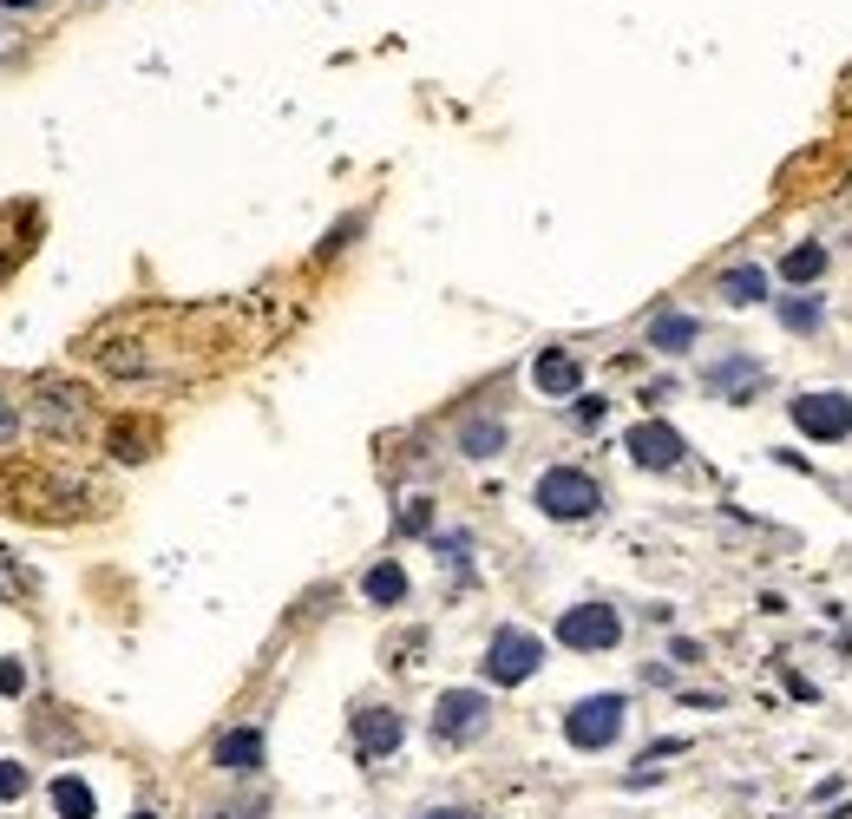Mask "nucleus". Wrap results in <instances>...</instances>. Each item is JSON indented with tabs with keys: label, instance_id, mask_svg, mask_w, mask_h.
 I'll return each mask as SVG.
<instances>
[{
	"label": "nucleus",
	"instance_id": "1",
	"mask_svg": "<svg viewBox=\"0 0 852 819\" xmlns=\"http://www.w3.org/2000/svg\"><path fill=\"white\" fill-rule=\"evenodd\" d=\"M532 499H538V512L558 518V525H577V518H597V512H604V485H597V472H584V466H545L538 485H532Z\"/></svg>",
	"mask_w": 852,
	"mask_h": 819
},
{
	"label": "nucleus",
	"instance_id": "2",
	"mask_svg": "<svg viewBox=\"0 0 852 819\" xmlns=\"http://www.w3.org/2000/svg\"><path fill=\"white\" fill-rule=\"evenodd\" d=\"M623 728H630V695H584V702L564 709V741H571L577 754H604V748H617Z\"/></svg>",
	"mask_w": 852,
	"mask_h": 819
},
{
	"label": "nucleus",
	"instance_id": "3",
	"mask_svg": "<svg viewBox=\"0 0 852 819\" xmlns=\"http://www.w3.org/2000/svg\"><path fill=\"white\" fill-rule=\"evenodd\" d=\"M538 663H545V643L532 636V630H518V623H505V630H492V643H486V682L492 689H525L532 676H538Z\"/></svg>",
	"mask_w": 852,
	"mask_h": 819
},
{
	"label": "nucleus",
	"instance_id": "4",
	"mask_svg": "<svg viewBox=\"0 0 852 819\" xmlns=\"http://www.w3.org/2000/svg\"><path fill=\"white\" fill-rule=\"evenodd\" d=\"M492 728V695L486 689H446L433 702V741L440 748H466Z\"/></svg>",
	"mask_w": 852,
	"mask_h": 819
},
{
	"label": "nucleus",
	"instance_id": "5",
	"mask_svg": "<svg viewBox=\"0 0 852 819\" xmlns=\"http://www.w3.org/2000/svg\"><path fill=\"white\" fill-rule=\"evenodd\" d=\"M787 420H794L807 440H820V446H840V440H852V394H840V387L794 394V400H787Z\"/></svg>",
	"mask_w": 852,
	"mask_h": 819
},
{
	"label": "nucleus",
	"instance_id": "6",
	"mask_svg": "<svg viewBox=\"0 0 852 819\" xmlns=\"http://www.w3.org/2000/svg\"><path fill=\"white\" fill-rule=\"evenodd\" d=\"M558 643L577 650V656H604V650L623 643V617L610 604H577V610L558 617Z\"/></svg>",
	"mask_w": 852,
	"mask_h": 819
},
{
	"label": "nucleus",
	"instance_id": "7",
	"mask_svg": "<svg viewBox=\"0 0 852 819\" xmlns=\"http://www.w3.org/2000/svg\"><path fill=\"white\" fill-rule=\"evenodd\" d=\"M623 453L643 466V472H682L689 466V440L669 426V420H637L623 433Z\"/></svg>",
	"mask_w": 852,
	"mask_h": 819
},
{
	"label": "nucleus",
	"instance_id": "8",
	"mask_svg": "<svg viewBox=\"0 0 852 819\" xmlns=\"http://www.w3.org/2000/svg\"><path fill=\"white\" fill-rule=\"evenodd\" d=\"M348 735H354V761H361V768H374V761H387V754L407 741V722H400V709L367 702V709H354V715H348Z\"/></svg>",
	"mask_w": 852,
	"mask_h": 819
},
{
	"label": "nucleus",
	"instance_id": "9",
	"mask_svg": "<svg viewBox=\"0 0 852 819\" xmlns=\"http://www.w3.org/2000/svg\"><path fill=\"white\" fill-rule=\"evenodd\" d=\"M702 387H709L715 400H728V407H748V400H761V387H768V361H761V354H722V361L702 374Z\"/></svg>",
	"mask_w": 852,
	"mask_h": 819
},
{
	"label": "nucleus",
	"instance_id": "10",
	"mask_svg": "<svg viewBox=\"0 0 852 819\" xmlns=\"http://www.w3.org/2000/svg\"><path fill=\"white\" fill-rule=\"evenodd\" d=\"M33 413H39V426H52V433H85L92 426V394L85 387H66V381H33Z\"/></svg>",
	"mask_w": 852,
	"mask_h": 819
},
{
	"label": "nucleus",
	"instance_id": "11",
	"mask_svg": "<svg viewBox=\"0 0 852 819\" xmlns=\"http://www.w3.org/2000/svg\"><path fill=\"white\" fill-rule=\"evenodd\" d=\"M210 761H217L223 774L249 781V774H262V761H269V741H262V728H223V735H217V748H210Z\"/></svg>",
	"mask_w": 852,
	"mask_h": 819
},
{
	"label": "nucleus",
	"instance_id": "12",
	"mask_svg": "<svg viewBox=\"0 0 852 819\" xmlns=\"http://www.w3.org/2000/svg\"><path fill=\"white\" fill-rule=\"evenodd\" d=\"M532 387H538L545 400H577V394H584L577 354H571V348H545V354L532 361Z\"/></svg>",
	"mask_w": 852,
	"mask_h": 819
},
{
	"label": "nucleus",
	"instance_id": "13",
	"mask_svg": "<svg viewBox=\"0 0 852 819\" xmlns=\"http://www.w3.org/2000/svg\"><path fill=\"white\" fill-rule=\"evenodd\" d=\"M768 289H774L768 262H728V269L715 276V295H722L728 308H755V302H768Z\"/></svg>",
	"mask_w": 852,
	"mask_h": 819
},
{
	"label": "nucleus",
	"instance_id": "14",
	"mask_svg": "<svg viewBox=\"0 0 852 819\" xmlns=\"http://www.w3.org/2000/svg\"><path fill=\"white\" fill-rule=\"evenodd\" d=\"M696 341H702V315H689V308H663L650 321V348L656 354H689Z\"/></svg>",
	"mask_w": 852,
	"mask_h": 819
},
{
	"label": "nucleus",
	"instance_id": "15",
	"mask_svg": "<svg viewBox=\"0 0 852 819\" xmlns=\"http://www.w3.org/2000/svg\"><path fill=\"white\" fill-rule=\"evenodd\" d=\"M827 262H833V256H827V243H794V249L774 262V276H781L787 289H814V282L827 276Z\"/></svg>",
	"mask_w": 852,
	"mask_h": 819
},
{
	"label": "nucleus",
	"instance_id": "16",
	"mask_svg": "<svg viewBox=\"0 0 852 819\" xmlns=\"http://www.w3.org/2000/svg\"><path fill=\"white\" fill-rule=\"evenodd\" d=\"M774 321H781L787 335H820V328H827V302L807 295V289H794V295L774 302Z\"/></svg>",
	"mask_w": 852,
	"mask_h": 819
},
{
	"label": "nucleus",
	"instance_id": "17",
	"mask_svg": "<svg viewBox=\"0 0 852 819\" xmlns=\"http://www.w3.org/2000/svg\"><path fill=\"white\" fill-rule=\"evenodd\" d=\"M505 440H512V433H505V420L479 413V420H466V426H459V440H453V446H459L466 459H492V453H505Z\"/></svg>",
	"mask_w": 852,
	"mask_h": 819
},
{
	"label": "nucleus",
	"instance_id": "18",
	"mask_svg": "<svg viewBox=\"0 0 852 819\" xmlns=\"http://www.w3.org/2000/svg\"><path fill=\"white\" fill-rule=\"evenodd\" d=\"M361 597H367L374 610H394V604H407V571H400L394 558H381V564L361 577Z\"/></svg>",
	"mask_w": 852,
	"mask_h": 819
},
{
	"label": "nucleus",
	"instance_id": "19",
	"mask_svg": "<svg viewBox=\"0 0 852 819\" xmlns=\"http://www.w3.org/2000/svg\"><path fill=\"white\" fill-rule=\"evenodd\" d=\"M52 814L59 819H92L98 800H92V787H85L79 774H59V781H52Z\"/></svg>",
	"mask_w": 852,
	"mask_h": 819
},
{
	"label": "nucleus",
	"instance_id": "20",
	"mask_svg": "<svg viewBox=\"0 0 852 819\" xmlns=\"http://www.w3.org/2000/svg\"><path fill=\"white\" fill-rule=\"evenodd\" d=\"M676 754H689V741H656V748L623 774V787H650V781H663V761H676Z\"/></svg>",
	"mask_w": 852,
	"mask_h": 819
},
{
	"label": "nucleus",
	"instance_id": "21",
	"mask_svg": "<svg viewBox=\"0 0 852 819\" xmlns=\"http://www.w3.org/2000/svg\"><path fill=\"white\" fill-rule=\"evenodd\" d=\"M112 453H118V459H151V426H118V433H112Z\"/></svg>",
	"mask_w": 852,
	"mask_h": 819
},
{
	"label": "nucleus",
	"instance_id": "22",
	"mask_svg": "<svg viewBox=\"0 0 852 819\" xmlns=\"http://www.w3.org/2000/svg\"><path fill=\"white\" fill-rule=\"evenodd\" d=\"M354 236H361V217H348V223H335V230H328V236H322V249H315V256H322V262H328V256H341V249H348V243H354Z\"/></svg>",
	"mask_w": 852,
	"mask_h": 819
},
{
	"label": "nucleus",
	"instance_id": "23",
	"mask_svg": "<svg viewBox=\"0 0 852 819\" xmlns=\"http://www.w3.org/2000/svg\"><path fill=\"white\" fill-rule=\"evenodd\" d=\"M604 413H610V400H604V394H577V407H571V420H577V426H604Z\"/></svg>",
	"mask_w": 852,
	"mask_h": 819
},
{
	"label": "nucleus",
	"instance_id": "24",
	"mask_svg": "<svg viewBox=\"0 0 852 819\" xmlns=\"http://www.w3.org/2000/svg\"><path fill=\"white\" fill-rule=\"evenodd\" d=\"M400 531H407V538H420V531H433V505H427V499H413V505L400 512Z\"/></svg>",
	"mask_w": 852,
	"mask_h": 819
},
{
	"label": "nucleus",
	"instance_id": "25",
	"mask_svg": "<svg viewBox=\"0 0 852 819\" xmlns=\"http://www.w3.org/2000/svg\"><path fill=\"white\" fill-rule=\"evenodd\" d=\"M26 794V768L20 761H0V800H20Z\"/></svg>",
	"mask_w": 852,
	"mask_h": 819
},
{
	"label": "nucleus",
	"instance_id": "26",
	"mask_svg": "<svg viewBox=\"0 0 852 819\" xmlns=\"http://www.w3.org/2000/svg\"><path fill=\"white\" fill-rule=\"evenodd\" d=\"M0 695H26V663H0Z\"/></svg>",
	"mask_w": 852,
	"mask_h": 819
},
{
	"label": "nucleus",
	"instance_id": "27",
	"mask_svg": "<svg viewBox=\"0 0 852 819\" xmlns=\"http://www.w3.org/2000/svg\"><path fill=\"white\" fill-rule=\"evenodd\" d=\"M413 819H486L479 807H427V814H413Z\"/></svg>",
	"mask_w": 852,
	"mask_h": 819
},
{
	"label": "nucleus",
	"instance_id": "28",
	"mask_svg": "<svg viewBox=\"0 0 852 819\" xmlns=\"http://www.w3.org/2000/svg\"><path fill=\"white\" fill-rule=\"evenodd\" d=\"M20 433V400H0V440H13Z\"/></svg>",
	"mask_w": 852,
	"mask_h": 819
},
{
	"label": "nucleus",
	"instance_id": "29",
	"mask_svg": "<svg viewBox=\"0 0 852 819\" xmlns=\"http://www.w3.org/2000/svg\"><path fill=\"white\" fill-rule=\"evenodd\" d=\"M669 656H676V663H702V643H689V636H676V643H669Z\"/></svg>",
	"mask_w": 852,
	"mask_h": 819
},
{
	"label": "nucleus",
	"instance_id": "30",
	"mask_svg": "<svg viewBox=\"0 0 852 819\" xmlns=\"http://www.w3.org/2000/svg\"><path fill=\"white\" fill-rule=\"evenodd\" d=\"M0 7H39V0H0Z\"/></svg>",
	"mask_w": 852,
	"mask_h": 819
},
{
	"label": "nucleus",
	"instance_id": "31",
	"mask_svg": "<svg viewBox=\"0 0 852 819\" xmlns=\"http://www.w3.org/2000/svg\"><path fill=\"white\" fill-rule=\"evenodd\" d=\"M131 819H157V814H131Z\"/></svg>",
	"mask_w": 852,
	"mask_h": 819
}]
</instances>
